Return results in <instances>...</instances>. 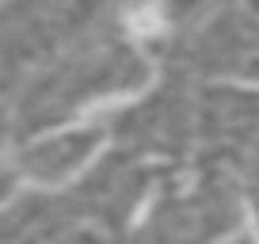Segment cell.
I'll list each match as a JSON object with an SVG mask.
<instances>
[{"mask_svg":"<svg viewBox=\"0 0 259 244\" xmlns=\"http://www.w3.org/2000/svg\"><path fill=\"white\" fill-rule=\"evenodd\" d=\"M126 23H130V31H134V34H160L164 31V16H160L156 4H145V8L130 12Z\"/></svg>","mask_w":259,"mask_h":244,"instance_id":"cell-1","label":"cell"}]
</instances>
